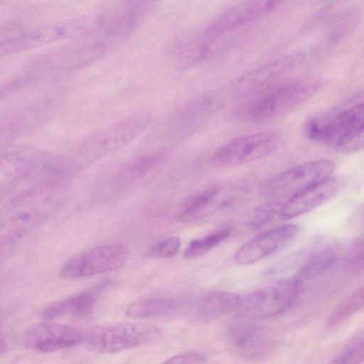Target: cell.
I'll use <instances>...</instances> for the list:
<instances>
[{"mask_svg":"<svg viewBox=\"0 0 364 364\" xmlns=\"http://www.w3.org/2000/svg\"><path fill=\"white\" fill-rule=\"evenodd\" d=\"M64 195V187L58 181L23 189L11 199L1 216V257L48 218Z\"/></svg>","mask_w":364,"mask_h":364,"instance_id":"obj_1","label":"cell"},{"mask_svg":"<svg viewBox=\"0 0 364 364\" xmlns=\"http://www.w3.org/2000/svg\"><path fill=\"white\" fill-rule=\"evenodd\" d=\"M326 80L308 77L271 84L256 92L237 109L238 119L264 122L293 112L319 92Z\"/></svg>","mask_w":364,"mask_h":364,"instance_id":"obj_2","label":"cell"},{"mask_svg":"<svg viewBox=\"0 0 364 364\" xmlns=\"http://www.w3.org/2000/svg\"><path fill=\"white\" fill-rule=\"evenodd\" d=\"M109 46L104 41L89 35L87 38L50 50L30 62L6 88L71 74L95 62Z\"/></svg>","mask_w":364,"mask_h":364,"instance_id":"obj_3","label":"cell"},{"mask_svg":"<svg viewBox=\"0 0 364 364\" xmlns=\"http://www.w3.org/2000/svg\"><path fill=\"white\" fill-rule=\"evenodd\" d=\"M159 335V329L151 324L116 322L89 329L83 333V342L96 352L114 353L151 343Z\"/></svg>","mask_w":364,"mask_h":364,"instance_id":"obj_4","label":"cell"},{"mask_svg":"<svg viewBox=\"0 0 364 364\" xmlns=\"http://www.w3.org/2000/svg\"><path fill=\"white\" fill-rule=\"evenodd\" d=\"M302 288L294 277L279 279L240 296L237 309L241 316L251 319L274 317L296 303Z\"/></svg>","mask_w":364,"mask_h":364,"instance_id":"obj_5","label":"cell"},{"mask_svg":"<svg viewBox=\"0 0 364 364\" xmlns=\"http://www.w3.org/2000/svg\"><path fill=\"white\" fill-rule=\"evenodd\" d=\"M335 168V163L328 159L293 166L268 180L262 186L260 195L269 200H287L301 191L331 178Z\"/></svg>","mask_w":364,"mask_h":364,"instance_id":"obj_6","label":"cell"},{"mask_svg":"<svg viewBox=\"0 0 364 364\" xmlns=\"http://www.w3.org/2000/svg\"><path fill=\"white\" fill-rule=\"evenodd\" d=\"M96 17L79 16L26 31L1 40V54L15 53L58 41L90 35Z\"/></svg>","mask_w":364,"mask_h":364,"instance_id":"obj_7","label":"cell"},{"mask_svg":"<svg viewBox=\"0 0 364 364\" xmlns=\"http://www.w3.org/2000/svg\"><path fill=\"white\" fill-rule=\"evenodd\" d=\"M129 256V252L123 245L97 246L68 259L60 268V276L76 279L112 272L122 268Z\"/></svg>","mask_w":364,"mask_h":364,"instance_id":"obj_8","label":"cell"},{"mask_svg":"<svg viewBox=\"0 0 364 364\" xmlns=\"http://www.w3.org/2000/svg\"><path fill=\"white\" fill-rule=\"evenodd\" d=\"M150 121V114L141 112L114 123L85 140L77 150L78 156L94 159L111 153L137 136Z\"/></svg>","mask_w":364,"mask_h":364,"instance_id":"obj_9","label":"cell"},{"mask_svg":"<svg viewBox=\"0 0 364 364\" xmlns=\"http://www.w3.org/2000/svg\"><path fill=\"white\" fill-rule=\"evenodd\" d=\"M279 136L274 131H263L234 138L218 147L212 156L214 165L235 167L272 154L277 147Z\"/></svg>","mask_w":364,"mask_h":364,"instance_id":"obj_10","label":"cell"},{"mask_svg":"<svg viewBox=\"0 0 364 364\" xmlns=\"http://www.w3.org/2000/svg\"><path fill=\"white\" fill-rule=\"evenodd\" d=\"M152 1H129L114 6L96 17L92 35L109 46L126 38L151 12Z\"/></svg>","mask_w":364,"mask_h":364,"instance_id":"obj_11","label":"cell"},{"mask_svg":"<svg viewBox=\"0 0 364 364\" xmlns=\"http://www.w3.org/2000/svg\"><path fill=\"white\" fill-rule=\"evenodd\" d=\"M364 129V102L333 116L314 117L304 127L311 141L336 146L341 140Z\"/></svg>","mask_w":364,"mask_h":364,"instance_id":"obj_12","label":"cell"},{"mask_svg":"<svg viewBox=\"0 0 364 364\" xmlns=\"http://www.w3.org/2000/svg\"><path fill=\"white\" fill-rule=\"evenodd\" d=\"M226 343L230 352L242 359L262 358L274 347V342L264 328L244 316L230 326Z\"/></svg>","mask_w":364,"mask_h":364,"instance_id":"obj_13","label":"cell"},{"mask_svg":"<svg viewBox=\"0 0 364 364\" xmlns=\"http://www.w3.org/2000/svg\"><path fill=\"white\" fill-rule=\"evenodd\" d=\"M281 1H245L225 9L215 16L204 29L209 37H222L271 13Z\"/></svg>","mask_w":364,"mask_h":364,"instance_id":"obj_14","label":"cell"},{"mask_svg":"<svg viewBox=\"0 0 364 364\" xmlns=\"http://www.w3.org/2000/svg\"><path fill=\"white\" fill-rule=\"evenodd\" d=\"M23 342L29 348L38 352L50 353L83 342V333L65 324L42 322L26 331Z\"/></svg>","mask_w":364,"mask_h":364,"instance_id":"obj_15","label":"cell"},{"mask_svg":"<svg viewBox=\"0 0 364 364\" xmlns=\"http://www.w3.org/2000/svg\"><path fill=\"white\" fill-rule=\"evenodd\" d=\"M299 231V228L294 224L264 231L242 245L235 252L234 261L242 266L254 264L285 246Z\"/></svg>","mask_w":364,"mask_h":364,"instance_id":"obj_16","label":"cell"},{"mask_svg":"<svg viewBox=\"0 0 364 364\" xmlns=\"http://www.w3.org/2000/svg\"><path fill=\"white\" fill-rule=\"evenodd\" d=\"M302 52H294L276 58L248 73L235 81L233 92L248 94L267 87L285 73L299 65L304 60Z\"/></svg>","mask_w":364,"mask_h":364,"instance_id":"obj_17","label":"cell"},{"mask_svg":"<svg viewBox=\"0 0 364 364\" xmlns=\"http://www.w3.org/2000/svg\"><path fill=\"white\" fill-rule=\"evenodd\" d=\"M341 185L339 179L330 178L301 191L283 203L279 217L287 220L319 207L338 193Z\"/></svg>","mask_w":364,"mask_h":364,"instance_id":"obj_18","label":"cell"},{"mask_svg":"<svg viewBox=\"0 0 364 364\" xmlns=\"http://www.w3.org/2000/svg\"><path fill=\"white\" fill-rule=\"evenodd\" d=\"M109 284V280H104L85 291L62 300L52 302L44 308L42 316L47 320L63 316L85 317L90 314L97 301Z\"/></svg>","mask_w":364,"mask_h":364,"instance_id":"obj_19","label":"cell"},{"mask_svg":"<svg viewBox=\"0 0 364 364\" xmlns=\"http://www.w3.org/2000/svg\"><path fill=\"white\" fill-rule=\"evenodd\" d=\"M240 296L230 291H212L199 296L193 301L188 317L197 323H207L237 308Z\"/></svg>","mask_w":364,"mask_h":364,"instance_id":"obj_20","label":"cell"},{"mask_svg":"<svg viewBox=\"0 0 364 364\" xmlns=\"http://www.w3.org/2000/svg\"><path fill=\"white\" fill-rule=\"evenodd\" d=\"M223 105V97L219 92L203 95L188 103L176 115L177 127L183 131L197 126L205 118L219 110Z\"/></svg>","mask_w":364,"mask_h":364,"instance_id":"obj_21","label":"cell"},{"mask_svg":"<svg viewBox=\"0 0 364 364\" xmlns=\"http://www.w3.org/2000/svg\"><path fill=\"white\" fill-rule=\"evenodd\" d=\"M52 101L40 100L26 107L9 118L4 128H1L2 136H13L31 129L46 117L52 107ZM4 127V126H2Z\"/></svg>","mask_w":364,"mask_h":364,"instance_id":"obj_22","label":"cell"},{"mask_svg":"<svg viewBox=\"0 0 364 364\" xmlns=\"http://www.w3.org/2000/svg\"><path fill=\"white\" fill-rule=\"evenodd\" d=\"M220 193L218 186H213L189 196L183 203L178 220L187 222L202 218L217 208V198Z\"/></svg>","mask_w":364,"mask_h":364,"instance_id":"obj_23","label":"cell"},{"mask_svg":"<svg viewBox=\"0 0 364 364\" xmlns=\"http://www.w3.org/2000/svg\"><path fill=\"white\" fill-rule=\"evenodd\" d=\"M176 306V301L171 299L145 298L129 304L125 310V314L134 318L164 317L174 312Z\"/></svg>","mask_w":364,"mask_h":364,"instance_id":"obj_24","label":"cell"},{"mask_svg":"<svg viewBox=\"0 0 364 364\" xmlns=\"http://www.w3.org/2000/svg\"><path fill=\"white\" fill-rule=\"evenodd\" d=\"M336 257L329 250L319 251L311 255L307 262L298 270L294 277L302 285L323 274L335 262Z\"/></svg>","mask_w":364,"mask_h":364,"instance_id":"obj_25","label":"cell"},{"mask_svg":"<svg viewBox=\"0 0 364 364\" xmlns=\"http://www.w3.org/2000/svg\"><path fill=\"white\" fill-rule=\"evenodd\" d=\"M166 159L164 153H153L139 156L126 164L118 173L120 181H130L141 178L157 166Z\"/></svg>","mask_w":364,"mask_h":364,"instance_id":"obj_26","label":"cell"},{"mask_svg":"<svg viewBox=\"0 0 364 364\" xmlns=\"http://www.w3.org/2000/svg\"><path fill=\"white\" fill-rule=\"evenodd\" d=\"M364 309V286L354 291L331 311L326 320L328 326H335Z\"/></svg>","mask_w":364,"mask_h":364,"instance_id":"obj_27","label":"cell"},{"mask_svg":"<svg viewBox=\"0 0 364 364\" xmlns=\"http://www.w3.org/2000/svg\"><path fill=\"white\" fill-rule=\"evenodd\" d=\"M230 235V230L224 229L203 238L193 240L186 247L184 257L186 259L198 258L225 240Z\"/></svg>","mask_w":364,"mask_h":364,"instance_id":"obj_28","label":"cell"},{"mask_svg":"<svg viewBox=\"0 0 364 364\" xmlns=\"http://www.w3.org/2000/svg\"><path fill=\"white\" fill-rule=\"evenodd\" d=\"M178 236H170L157 241L149 249L148 254L152 258L168 259L176 256L181 247Z\"/></svg>","mask_w":364,"mask_h":364,"instance_id":"obj_29","label":"cell"},{"mask_svg":"<svg viewBox=\"0 0 364 364\" xmlns=\"http://www.w3.org/2000/svg\"><path fill=\"white\" fill-rule=\"evenodd\" d=\"M283 203L270 200L259 205L255 210L250 226L252 229H259L269 223L277 215H279Z\"/></svg>","mask_w":364,"mask_h":364,"instance_id":"obj_30","label":"cell"},{"mask_svg":"<svg viewBox=\"0 0 364 364\" xmlns=\"http://www.w3.org/2000/svg\"><path fill=\"white\" fill-rule=\"evenodd\" d=\"M329 364H364V337L354 342Z\"/></svg>","mask_w":364,"mask_h":364,"instance_id":"obj_31","label":"cell"},{"mask_svg":"<svg viewBox=\"0 0 364 364\" xmlns=\"http://www.w3.org/2000/svg\"><path fill=\"white\" fill-rule=\"evenodd\" d=\"M341 153H353L364 150V129L341 140L336 146Z\"/></svg>","mask_w":364,"mask_h":364,"instance_id":"obj_32","label":"cell"},{"mask_svg":"<svg viewBox=\"0 0 364 364\" xmlns=\"http://www.w3.org/2000/svg\"><path fill=\"white\" fill-rule=\"evenodd\" d=\"M205 357L197 352H186L177 354L162 364H205Z\"/></svg>","mask_w":364,"mask_h":364,"instance_id":"obj_33","label":"cell"},{"mask_svg":"<svg viewBox=\"0 0 364 364\" xmlns=\"http://www.w3.org/2000/svg\"><path fill=\"white\" fill-rule=\"evenodd\" d=\"M362 259H364V254L363 255Z\"/></svg>","mask_w":364,"mask_h":364,"instance_id":"obj_34","label":"cell"},{"mask_svg":"<svg viewBox=\"0 0 364 364\" xmlns=\"http://www.w3.org/2000/svg\"><path fill=\"white\" fill-rule=\"evenodd\" d=\"M363 216H364V208H363Z\"/></svg>","mask_w":364,"mask_h":364,"instance_id":"obj_35","label":"cell"}]
</instances>
